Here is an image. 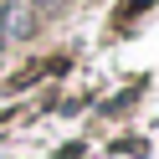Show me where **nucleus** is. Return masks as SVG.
<instances>
[{"label": "nucleus", "instance_id": "obj_1", "mask_svg": "<svg viewBox=\"0 0 159 159\" xmlns=\"http://www.w3.org/2000/svg\"><path fill=\"white\" fill-rule=\"evenodd\" d=\"M0 36H5V0H0Z\"/></svg>", "mask_w": 159, "mask_h": 159}]
</instances>
